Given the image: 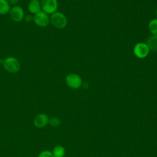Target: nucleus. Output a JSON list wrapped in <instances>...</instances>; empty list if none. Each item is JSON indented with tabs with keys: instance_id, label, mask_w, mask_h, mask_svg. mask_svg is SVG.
<instances>
[{
	"instance_id": "obj_2",
	"label": "nucleus",
	"mask_w": 157,
	"mask_h": 157,
	"mask_svg": "<svg viewBox=\"0 0 157 157\" xmlns=\"http://www.w3.org/2000/svg\"><path fill=\"white\" fill-rule=\"evenodd\" d=\"M1 63L2 64L4 69L10 73H17L20 69L19 61L13 56L7 57Z\"/></svg>"
},
{
	"instance_id": "obj_4",
	"label": "nucleus",
	"mask_w": 157,
	"mask_h": 157,
	"mask_svg": "<svg viewBox=\"0 0 157 157\" xmlns=\"http://www.w3.org/2000/svg\"><path fill=\"white\" fill-rule=\"evenodd\" d=\"M150 50L145 42H139L133 48V53L135 56L139 59L146 58L149 54Z\"/></svg>"
},
{
	"instance_id": "obj_3",
	"label": "nucleus",
	"mask_w": 157,
	"mask_h": 157,
	"mask_svg": "<svg viewBox=\"0 0 157 157\" xmlns=\"http://www.w3.org/2000/svg\"><path fill=\"white\" fill-rule=\"evenodd\" d=\"M66 83L71 88L78 89L82 86V79L79 75L71 73L66 76Z\"/></svg>"
},
{
	"instance_id": "obj_13",
	"label": "nucleus",
	"mask_w": 157,
	"mask_h": 157,
	"mask_svg": "<svg viewBox=\"0 0 157 157\" xmlns=\"http://www.w3.org/2000/svg\"><path fill=\"white\" fill-rule=\"evenodd\" d=\"M52 153L55 157H63L65 155L66 150L64 147L61 145H57L54 147Z\"/></svg>"
},
{
	"instance_id": "obj_16",
	"label": "nucleus",
	"mask_w": 157,
	"mask_h": 157,
	"mask_svg": "<svg viewBox=\"0 0 157 157\" xmlns=\"http://www.w3.org/2000/svg\"><path fill=\"white\" fill-rule=\"evenodd\" d=\"M33 18H34L33 17H32L31 15H27V16L25 17V20H26L27 22H31V21L33 20Z\"/></svg>"
},
{
	"instance_id": "obj_17",
	"label": "nucleus",
	"mask_w": 157,
	"mask_h": 157,
	"mask_svg": "<svg viewBox=\"0 0 157 157\" xmlns=\"http://www.w3.org/2000/svg\"><path fill=\"white\" fill-rule=\"evenodd\" d=\"M9 4H17L18 2H19V0H9Z\"/></svg>"
},
{
	"instance_id": "obj_1",
	"label": "nucleus",
	"mask_w": 157,
	"mask_h": 157,
	"mask_svg": "<svg viewBox=\"0 0 157 157\" xmlns=\"http://www.w3.org/2000/svg\"><path fill=\"white\" fill-rule=\"evenodd\" d=\"M50 22L52 25L58 29L64 28L67 23L66 16L60 12H55L50 17Z\"/></svg>"
},
{
	"instance_id": "obj_11",
	"label": "nucleus",
	"mask_w": 157,
	"mask_h": 157,
	"mask_svg": "<svg viewBox=\"0 0 157 157\" xmlns=\"http://www.w3.org/2000/svg\"><path fill=\"white\" fill-rule=\"evenodd\" d=\"M10 6L7 0H0V15H5L10 12Z\"/></svg>"
},
{
	"instance_id": "obj_10",
	"label": "nucleus",
	"mask_w": 157,
	"mask_h": 157,
	"mask_svg": "<svg viewBox=\"0 0 157 157\" xmlns=\"http://www.w3.org/2000/svg\"><path fill=\"white\" fill-rule=\"evenodd\" d=\"M41 6L38 0H31L28 4L29 11L33 14H36L40 11Z\"/></svg>"
},
{
	"instance_id": "obj_9",
	"label": "nucleus",
	"mask_w": 157,
	"mask_h": 157,
	"mask_svg": "<svg viewBox=\"0 0 157 157\" xmlns=\"http://www.w3.org/2000/svg\"><path fill=\"white\" fill-rule=\"evenodd\" d=\"M148 46L150 52L153 53L157 52V36L154 35H151L148 36L146 39V42H145Z\"/></svg>"
},
{
	"instance_id": "obj_15",
	"label": "nucleus",
	"mask_w": 157,
	"mask_h": 157,
	"mask_svg": "<svg viewBox=\"0 0 157 157\" xmlns=\"http://www.w3.org/2000/svg\"><path fill=\"white\" fill-rule=\"evenodd\" d=\"M37 157H55L53 153L48 150H44L39 153Z\"/></svg>"
},
{
	"instance_id": "obj_12",
	"label": "nucleus",
	"mask_w": 157,
	"mask_h": 157,
	"mask_svg": "<svg viewBox=\"0 0 157 157\" xmlns=\"http://www.w3.org/2000/svg\"><path fill=\"white\" fill-rule=\"evenodd\" d=\"M148 28L151 35L157 36V18H154L150 20L148 23Z\"/></svg>"
},
{
	"instance_id": "obj_18",
	"label": "nucleus",
	"mask_w": 157,
	"mask_h": 157,
	"mask_svg": "<svg viewBox=\"0 0 157 157\" xmlns=\"http://www.w3.org/2000/svg\"><path fill=\"white\" fill-rule=\"evenodd\" d=\"M155 14H156V16L157 17V9H156V11H155Z\"/></svg>"
},
{
	"instance_id": "obj_7",
	"label": "nucleus",
	"mask_w": 157,
	"mask_h": 157,
	"mask_svg": "<svg viewBox=\"0 0 157 157\" xmlns=\"http://www.w3.org/2000/svg\"><path fill=\"white\" fill-rule=\"evenodd\" d=\"M10 16L13 21H21L24 18V11L20 6H14L10 10Z\"/></svg>"
},
{
	"instance_id": "obj_6",
	"label": "nucleus",
	"mask_w": 157,
	"mask_h": 157,
	"mask_svg": "<svg viewBox=\"0 0 157 157\" xmlns=\"http://www.w3.org/2000/svg\"><path fill=\"white\" fill-rule=\"evenodd\" d=\"M33 17V21L36 25L40 27H46L50 23V18L48 14L44 11L40 10L36 13Z\"/></svg>"
},
{
	"instance_id": "obj_14",
	"label": "nucleus",
	"mask_w": 157,
	"mask_h": 157,
	"mask_svg": "<svg viewBox=\"0 0 157 157\" xmlns=\"http://www.w3.org/2000/svg\"><path fill=\"white\" fill-rule=\"evenodd\" d=\"M48 123L53 127H56L60 125L61 124V120L58 117H53L50 119H49Z\"/></svg>"
},
{
	"instance_id": "obj_5",
	"label": "nucleus",
	"mask_w": 157,
	"mask_h": 157,
	"mask_svg": "<svg viewBox=\"0 0 157 157\" xmlns=\"http://www.w3.org/2000/svg\"><path fill=\"white\" fill-rule=\"evenodd\" d=\"M41 8L42 11L47 14H52L56 12L58 9V1L57 0H42Z\"/></svg>"
},
{
	"instance_id": "obj_8",
	"label": "nucleus",
	"mask_w": 157,
	"mask_h": 157,
	"mask_svg": "<svg viewBox=\"0 0 157 157\" xmlns=\"http://www.w3.org/2000/svg\"><path fill=\"white\" fill-rule=\"evenodd\" d=\"M48 117L45 113H39L34 119V124L39 128H42L48 124Z\"/></svg>"
}]
</instances>
